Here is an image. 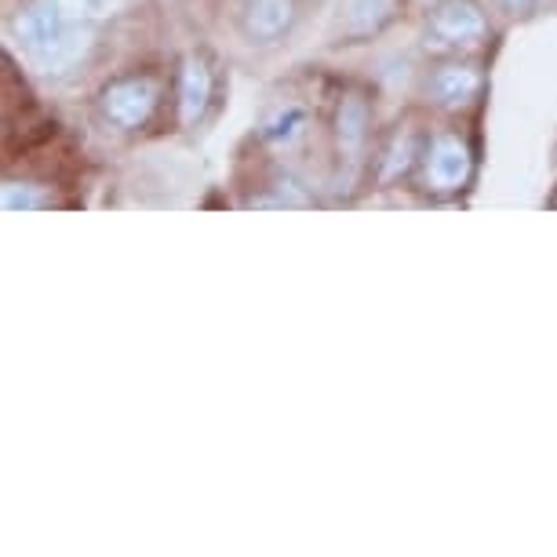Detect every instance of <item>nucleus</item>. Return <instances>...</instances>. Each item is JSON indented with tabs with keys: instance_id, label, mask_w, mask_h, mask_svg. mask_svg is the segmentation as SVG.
Here are the masks:
<instances>
[{
	"instance_id": "nucleus-5",
	"label": "nucleus",
	"mask_w": 557,
	"mask_h": 557,
	"mask_svg": "<svg viewBox=\"0 0 557 557\" xmlns=\"http://www.w3.org/2000/svg\"><path fill=\"white\" fill-rule=\"evenodd\" d=\"M212 96H215V77H212V70H208V62L190 59L183 66V73H178V121H183L186 128H194V124L205 117Z\"/></svg>"
},
{
	"instance_id": "nucleus-8",
	"label": "nucleus",
	"mask_w": 557,
	"mask_h": 557,
	"mask_svg": "<svg viewBox=\"0 0 557 557\" xmlns=\"http://www.w3.org/2000/svg\"><path fill=\"white\" fill-rule=\"evenodd\" d=\"M364 128H368V107L361 99H346L339 110V139L354 150V146H361Z\"/></svg>"
},
{
	"instance_id": "nucleus-3",
	"label": "nucleus",
	"mask_w": 557,
	"mask_h": 557,
	"mask_svg": "<svg viewBox=\"0 0 557 557\" xmlns=\"http://www.w3.org/2000/svg\"><path fill=\"white\" fill-rule=\"evenodd\" d=\"M430 34L451 48H474L485 40L488 23L481 15V8L470 4V0H445L430 15Z\"/></svg>"
},
{
	"instance_id": "nucleus-9",
	"label": "nucleus",
	"mask_w": 557,
	"mask_h": 557,
	"mask_svg": "<svg viewBox=\"0 0 557 557\" xmlns=\"http://www.w3.org/2000/svg\"><path fill=\"white\" fill-rule=\"evenodd\" d=\"M507 12H513V15H524V12H532L535 8V0H499Z\"/></svg>"
},
{
	"instance_id": "nucleus-6",
	"label": "nucleus",
	"mask_w": 557,
	"mask_h": 557,
	"mask_svg": "<svg viewBox=\"0 0 557 557\" xmlns=\"http://www.w3.org/2000/svg\"><path fill=\"white\" fill-rule=\"evenodd\" d=\"M481 88V77L470 66H441L434 77H430V96L445 107H456V102L474 99Z\"/></svg>"
},
{
	"instance_id": "nucleus-7",
	"label": "nucleus",
	"mask_w": 557,
	"mask_h": 557,
	"mask_svg": "<svg viewBox=\"0 0 557 557\" xmlns=\"http://www.w3.org/2000/svg\"><path fill=\"white\" fill-rule=\"evenodd\" d=\"M307 110L299 107V102H285V107H277L270 113L267 121H262V139L273 143V146H288L302 139V132H307Z\"/></svg>"
},
{
	"instance_id": "nucleus-2",
	"label": "nucleus",
	"mask_w": 557,
	"mask_h": 557,
	"mask_svg": "<svg viewBox=\"0 0 557 557\" xmlns=\"http://www.w3.org/2000/svg\"><path fill=\"white\" fill-rule=\"evenodd\" d=\"M423 172H426L430 190H437V194L462 190V186L470 183V172H474L470 146L451 132L434 135V143H430V150H426V161H423Z\"/></svg>"
},
{
	"instance_id": "nucleus-1",
	"label": "nucleus",
	"mask_w": 557,
	"mask_h": 557,
	"mask_svg": "<svg viewBox=\"0 0 557 557\" xmlns=\"http://www.w3.org/2000/svg\"><path fill=\"white\" fill-rule=\"evenodd\" d=\"M157 99H161L157 81L143 77V73H128V77H117L113 84H107V91H102V99H99V110L113 128L135 132L153 117Z\"/></svg>"
},
{
	"instance_id": "nucleus-4",
	"label": "nucleus",
	"mask_w": 557,
	"mask_h": 557,
	"mask_svg": "<svg viewBox=\"0 0 557 557\" xmlns=\"http://www.w3.org/2000/svg\"><path fill=\"white\" fill-rule=\"evenodd\" d=\"M296 26V0H245L240 8V34L251 45H277Z\"/></svg>"
}]
</instances>
